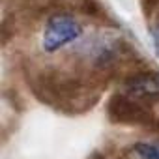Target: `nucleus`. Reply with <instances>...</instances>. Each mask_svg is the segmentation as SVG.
Here are the masks:
<instances>
[{
  "label": "nucleus",
  "mask_w": 159,
  "mask_h": 159,
  "mask_svg": "<svg viewBox=\"0 0 159 159\" xmlns=\"http://www.w3.org/2000/svg\"><path fill=\"white\" fill-rule=\"evenodd\" d=\"M90 159H107V157H105L103 153H99V152H96V153H94V155H92Z\"/></svg>",
  "instance_id": "obj_6"
},
{
  "label": "nucleus",
  "mask_w": 159,
  "mask_h": 159,
  "mask_svg": "<svg viewBox=\"0 0 159 159\" xmlns=\"http://www.w3.org/2000/svg\"><path fill=\"white\" fill-rule=\"evenodd\" d=\"M152 41H153V49H155V54L159 56V25H155L152 28Z\"/></svg>",
  "instance_id": "obj_5"
},
{
  "label": "nucleus",
  "mask_w": 159,
  "mask_h": 159,
  "mask_svg": "<svg viewBox=\"0 0 159 159\" xmlns=\"http://www.w3.org/2000/svg\"><path fill=\"white\" fill-rule=\"evenodd\" d=\"M122 92L152 107H157L159 105V73L157 71H137L129 75L122 84Z\"/></svg>",
  "instance_id": "obj_3"
},
{
  "label": "nucleus",
  "mask_w": 159,
  "mask_h": 159,
  "mask_svg": "<svg viewBox=\"0 0 159 159\" xmlns=\"http://www.w3.org/2000/svg\"><path fill=\"white\" fill-rule=\"evenodd\" d=\"M107 116L112 124L137 125V127H155L157 107H152L125 92L114 94L107 103Z\"/></svg>",
  "instance_id": "obj_2"
},
{
  "label": "nucleus",
  "mask_w": 159,
  "mask_h": 159,
  "mask_svg": "<svg viewBox=\"0 0 159 159\" xmlns=\"http://www.w3.org/2000/svg\"><path fill=\"white\" fill-rule=\"evenodd\" d=\"M133 153L139 159H159V139L135 142L133 144Z\"/></svg>",
  "instance_id": "obj_4"
},
{
  "label": "nucleus",
  "mask_w": 159,
  "mask_h": 159,
  "mask_svg": "<svg viewBox=\"0 0 159 159\" xmlns=\"http://www.w3.org/2000/svg\"><path fill=\"white\" fill-rule=\"evenodd\" d=\"M84 36V28L71 13H52L41 30L39 47L45 54H54L58 51H64L75 43H79Z\"/></svg>",
  "instance_id": "obj_1"
}]
</instances>
